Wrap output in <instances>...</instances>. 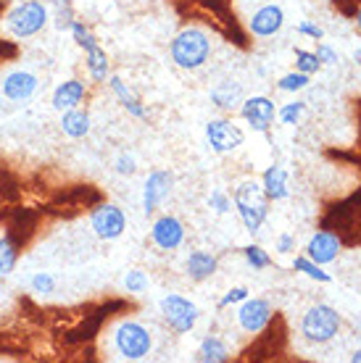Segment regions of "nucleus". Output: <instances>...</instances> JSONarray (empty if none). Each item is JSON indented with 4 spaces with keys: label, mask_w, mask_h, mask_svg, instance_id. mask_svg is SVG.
<instances>
[{
    "label": "nucleus",
    "mask_w": 361,
    "mask_h": 363,
    "mask_svg": "<svg viewBox=\"0 0 361 363\" xmlns=\"http://www.w3.org/2000/svg\"><path fill=\"white\" fill-rule=\"evenodd\" d=\"M111 350L119 361H145L153 350V335L135 318H124L111 327Z\"/></svg>",
    "instance_id": "1"
},
{
    "label": "nucleus",
    "mask_w": 361,
    "mask_h": 363,
    "mask_svg": "<svg viewBox=\"0 0 361 363\" xmlns=\"http://www.w3.org/2000/svg\"><path fill=\"white\" fill-rule=\"evenodd\" d=\"M169 55H172V61L180 69L195 72L200 66H206V61L211 58V40H208V35L203 29L188 27L172 40Z\"/></svg>",
    "instance_id": "2"
},
{
    "label": "nucleus",
    "mask_w": 361,
    "mask_h": 363,
    "mask_svg": "<svg viewBox=\"0 0 361 363\" xmlns=\"http://www.w3.org/2000/svg\"><path fill=\"white\" fill-rule=\"evenodd\" d=\"M235 208L240 213V221H243V227L256 235L259 229L264 227V221L269 216V198H266V192L259 182L253 179H245L240 182L235 187Z\"/></svg>",
    "instance_id": "3"
},
{
    "label": "nucleus",
    "mask_w": 361,
    "mask_h": 363,
    "mask_svg": "<svg viewBox=\"0 0 361 363\" xmlns=\"http://www.w3.org/2000/svg\"><path fill=\"white\" fill-rule=\"evenodd\" d=\"M48 21H50V9L43 0H24L6 13V29L16 40L40 35L48 27Z\"/></svg>",
    "instance_id": "4"
},
{
    "label": "nucleus",
    "mask_w": 361,
    "mask_h": 363,
    "mask_svg": "<svg viewBox=\"0 0 361 363\" xmlns=\"http://www.w3.org/2000/svg\"><path fill=\"white\" fill-rule=\"evenodd\" d=\"M340 332V313L333 306H314L301 318V335L314 345H325Z\"/></svg>",
    "instance_id": "5"
},
{
    "label": "nucleus",
    "mask_w": 361,
    "mask_h": 363,
    "mask_svg": "<svg viewBox=\"0 0 361 363\" xmlns=\"http://www.w3.org/2000/svg\"><path fill=\"white\" fill-rule=\"evenodd\" d=\"M158 311H161L163 324L172 329L174 335H188V332H193V327L198 324V318H200L198 306H195L193 300L182 298V295H174V292L166 295V298H161Z\"/></svg>",
    "instance_id": "6"
},
{
    "label": "nucleus",
    "mask_w": 361,
    "mask_h": 363,
    "mask_svg": "<svg viewBox=\"0 0 361 363\" xmlns=\"http://www.w3.org/2000/svg\"><path fill=\"white\" fill-rule=\"evenodd\" d=\"M90 229L95 232V237L106 240V242L119 240L126 229L124 211L119 208V206H114V203H100L98 208H92L90 213Z\"/></svg>",
    "instance_id": "7"
},
{
    "label": "nucleus",
    "mask_w": 361,
    "mask_h": 363,
    "mask_svg": "<svg viewBox=\"0 0 361 363\" xmlns=\"http://www.w3.org/2000/svg\"><path fill=\"white\" fill-rule=\"evenodd\" d=\"M206 140L211 150L214 153H232L237 147L245 143V135L243 129L232 124V121H227V118H214V121H208L206 124Z\"/></svg>",
    "instance_id": "8"
},
{
    "label": "nucleus",
    "mask_w": 361,
    "mask_h": 363,
    "mask_svg": "<svg viewBox=\"0 0 361 363\" xmlns=\"http://www.w3.org/2000/svg\"><path fill=\"white\" fill-rule=\"evenodd\" d=\"M40 87L37 74L27 72V69H14L0 79V95L11 103H27Z\"/></svg>",
    "instance_id": "9"
},
{
    "label": "nucleus",
    "mask_w": 361,
    "mask_h": 363,
    "mask_svg": "<svg viewBox=\"0 0 361 363\" xmlns=\"http://www.w3.org/2000/svg\"><path fill=\"white\" fill-rule=\"evenodd\" d=\"M271 321V303L264 298H245L237 308V324L248 335H259Z\"/></svg>",
    "instance_id": "10"
},
{
    "label": "nucleus",
    "mask_w": 361,
    "mask_h": 363,
    "mask_svg": "<svg viewBox=\"0 0 361 363\" xmlns=\"http://www.w3.org/2000/svg\"><path fill=\"white\" fill-rule=\"evenodd\" d=\"M174 187V177L172 172H163V169H156V172L148 174V179L143 184V211L145 216H153L158 206L169 198V192Z\"/></svg>",
    "instance_id": "11"
},
{
    "label": "nucleus",
    "mask_w": 361,
    "mask_h": 363,
    "mask_svg": "<svg viewBox=\"0 0 361 363\" xmlns=\"http://www.w3.org/2000/svg\"><path fill=\"white\" fill-rule=\"evenodd\" d=\"M240 113L243 118L251 124L253 132H269L271 124H274V116H277V108L266 95H253V98H245L243 106H240Z\"/></svg>",
    "instance_id": "12"
},
{
    "label": "nucleus",
    "mask_w": 361,
    "mask_h": 363,
    "mask_svg": "<svg viewBox=\"0 0 361 363\" xmlns=\"http://www.w3.org/2000/svg\"><path fill=\"white\" fill-rule=\"evenodd\" d=\"M151 240L158 250H177L185 242V224L177 216H158L151 227Z\"/></svg>",
    "instance_id": "13"
},
{
    "label": "nucleus",
    "mask_w": 361,
    "mask_h": 363,
    "mask_svg": "<svg viewBox=\"0 0 361 363\" xmlns=\"http://www.w3.org/2000/svg\"><path fill=\"white\" fill-rule=\"evenodd\" d=\"M282 27H285V11H282L280 6H274V3L262 6V9L251 16V21H248L251 35L262 37V40L264 37H274Z\"/></svg>",
    "instance_id": "14"
},
{
    "label": "nucleus",
    "mask_w": 361,
    "mask_h": 363,
    "mask_svg": "<svg viewBox=\"0 0 361 363\" xmlns=\"http://www.w3.org/2000/svg\"><path fill=\"white\" fill-rule=\"evenodd\" d=\"M85 98H87V84L82 82V79H66V82H61L53 90L50 106L58 113H63V111L80 108L82 103H85Z\"/></svg>",
    "instance_id": "15"
},
{
    "label": "nucleus",
    "mask_w": 361,
    "mask_h": 363,
    "mask_svg": "<svg viewBox=\"0 0 361 363\" xmlns=\"http://www.w3.org/2000/svg\"><path fill=\"white\" fill-rule=\"evenodd\" d=\"M338 253H340V240L335 235H330V232H316L306 245V255L319 266L333 264L335 258H338Z\"/></svg>",
    "instance_id": "16"
},
{
    "label": "nucleus",
    "mask_w": 361,
    "mask_h": 363,
    "mask_svg": "<svg viewBox=\"0 0 361 363\" xmlns=\"http://www.w3.org/2000/svg\"><path fill=\"white\" fill-rule=\"evenodd\" d=\"M219 269L217 255L206 253V250H193L185 261V274H188L193 281H206L211 279Z\"/></svg>",
    "instance_id": "17"
},
{
    "label": "nucleus",
    "mask_w": 361,
    "mask_h": 363,
    "mask_svg": "<svg viewBox=\"0 0 361 363\" xmlns=\"http://www.w3.org/2000/svg\"><path fill=\"white\" fill-rule=\"evenodd\" d=\"M92 129V118L87 111L80 108H72V111H63L61 113V132L66 137H72V140H82V137H87Z\"/></svg>",
    "instance_id": "18"
},
{
    "label": "nucleus",
    "mask_w": 361,
    "mask_h": 363,
    "mask_svg": "<svg viewBox=\"0 0 361 363\" xmlns=\"http://www.w3.org/2000/svg\"><path fill=\"white\" fill-rule=\"evenodd\" d=\"M85 69L90 74L92 82H109L111 77V61H109V53L103 50L100 45L90 48V50H85Z\"/></svg>",
    "instance_id": "19"
},
{
    "label": "nucleus",
    "mask_w": 361,
    "mask_h": 363,
    "mask_svg": "<svg viewBox=\"0 0 361 363\" xmlns=\"http://www.w3.org/2000/svg\"><path fill=\"white\" fill-rule=\"evenodd\" d=\"M109 87L111 92L119 98V103H122V108L129 113V116H135V118H145V108H143V103L135 98V92L126 87V82L122 79V77H117V74H111L109 77Z\"/></svg>",
    "instance_id": "20"
},
{
    "label": "nucleus",
    "mask_w": 361,
    "mask_h": 363,
    "mask_svg": "<svg viewBox=\"0 0 361 363\" xmlns=\"http://www.w3.org/2000/svg\"><path fill=\"white\" fill-rule=\"evenodd\" d=\"M262 187L266 192V198L269 200H285L288 198V174L282 166H269L262 177Z\"/></svg>",
    "instance_id": "21"
},
{
    "label": "nucleus",
    "mask_w": 361,
    "mask_h": 363,
    "mask_svg": "<svg viewBox=\"0 0 361 363\" xmlns=\"http://www.w3.org/2000/svg\"><path fill=\"white\" fill-rule=\"evenodd\" d=\"M211 100H214V106H219V108H225V111H232L237 108L240 103H243V87L237 82H222L219 87H214L211 90Z\"/></svg>",
    "instance_id": "22"
},
{
    "label": "nucleus",
    "mask_w": 361,
    "mask_h": 363,
    "mask_svg": "<svg viewBox=\"0 0 361 363\" xmlns=\"http://www.w3.org/2000/svg\"><path fill=\"white\" fill-rule=\"evenodd\" d=\"M198 361H203V363H227V361H230V347L225 345V340L208 335L198 347Z\"/></svg>",
    "instance_id": "23"
},
{
    "label": "nucleus",
    "mask_w": 361,
    "mask_h": 363,
    "mask_svg": "<svg viewBox=\"0 0 361 363\" xmlns=\"http://www.w3.org/2000/svg\"><path fill=\"white\" fill-rule=\"evenodd\" d=\"M18 264V245L11 237H0V279L14 274Z\"/></svg>",
    "instance_id": "24"
},
{
    "label": "nucleus",
    "mask_w": 361,
    "mask_h": 363,
    "mask_svg": "<svg viewBox=\"0 0 361 363\" xmlns=\"http://www.w3.org/2000/svg\"><path fill=\"white\" fill-rule=\"evenodd\" d=\"M50 6H53V24L58 32H63V29L72 27V21L77 18V13H74V6L72 0H50Z\"/></svg>",
    "instance_id": "25"
},
{
    "label": "nucleus",
    "mask_w": 361,
    "mask_h": 363,
    "mask_svg": "<svg viewBox=\"0 0 361 363\" xmlns=\"http://www.w3.org/2000/svg\"><path fill=\"white\" fill-rule=\"evenodd\" d=\"M293 269H296V272H301V274H306L308 279L330 281V274L322 272V269H319V264H314V261H311L308 255H298V258L293 261Z\"/></svg>",
    "instance_id": "26"
},
{
    "label": "nucleus",
    "mask_w": 361,
    "mask_h": 363,
    "mask_svg": "<svg viewBox=\"0 0 361 363\" xmlns=\"http://www.w3.org/2000/svg\"><path fill=\"white\" fill-rule=\"evenodd\" d=\"M69 32H72L77 48H82V50H90V48L98 45V40H95V35L90 32V27H85L80 18H74L72 27H69Z\"/></svg>",
    "instance_id": "27"
},
{
    "label": "nucleus",
    "mask_w": 361,
    "mask_h": 363,
    "mask_svg": "<svg viewBox=\"0 0 361 363\" xmlns=\"http://www.w3.org/2000/svg\"><path fill=\"white\" fill-rule=\"evenodd\" d=\"M243 255H245V261H248V266H251L253 272H262V269H269V266H271L269 253H266L262 245L243 247Z\"/></svg>",
    "instance_id": "28"
},
{
    "label": "nucleus",
    "mask_w": 361,
    "mask_h": 363,
    "mask_svg": "<svg viewBox=\"0 0 361 363\" xmlns=\"http://www.w3.org/2000/svg\"><path fill=\"white\" fill-rule=\"evenodd\" d=\"M322 69V61H319V55L316 53H308L303 48H296V72H303V74H316Z\"/></svg>",
    "instance_id": "29"
},
{
    "label": "nucleus",
    "mask_w": 361,
    "mask_h": 363,
    "mask_svg": "<svg viewBox=\"0 0 361 363\" xmlns=\"http://www.w3.org/2000/svg\"><path fill=\"white\" fill-rule=\"evenodd\" d=\"M308 74H303V72H290V74H285L280 82H277V87H280L282 92H301V90H306L308 87Z\"/></svg>",
    "instance_id": "30"
},
{
    "label": "nucleus",
    "mask_w": 361,
    "mask_h": 363,
    "mask_svg": "<svg viewBox=\"0 0 361 363\" xmlns=\"http://www.w3.org/2000/svg\"><path fill=\"white\" fill-rule=\"evenodd\" d=\"M29 290L35 292V295H50V292H55L53 274H48V272L32 274V277H29Z\"/></svg>",
    "instance_id": "31"
},
{
    "label": "nucleus",
    "mask_w": 361,
    "mask_h": 363,
    "mask_svg": "<svg viewBox=\"0 0 361 363\" xmlns=\"http://www.w3.org/2000/svg\"><path fill=\"white\" fill-rule=\"evenodd\" d=\"M148 277H145V272H140V269H129V272L124 274V290L132 292V295H140V292L148 290Z\"/></svg>",
    "instance_id": "32"
},
{
    "label": "nucleus",
    "mask_w": 361,
    "mask_h": 363,
    "mask_svg": "<svg viewBox=\"0 0 361 363\" xmlns=\"http://www.w3.org/2000/svg\"><path fill=\"white\" fill-rule=\"evenodd\" d=\"M301 113H303V103H301V100H296V103H288V106H282V108L277 111L280 121H282V124H288V127H293V124L298 121Z\"/></svg>",
    "instance_id": "33"
},
{
    "label": "nucleus",
    "mask_w": 361,
    "mask_h": 363,
    "mask_svg": "<svg viewBox=\"0 0 361 363\" xmlns=\"http://www.w3.org/2000/svg\"><path fill=\"white\" fill-rule=\"evenodd\" d=\"M114 169H117V174H122V177H132V174L137 172L135 155H129V153L117 155V161H114Z\"/></svg>",
    "instance_id": "34"
},
{
    "label": "nucleus",
    "mask_w": 361,
    "mask_h": 363,
    "mask_svg": "<svg viewBox=\"0 0 361 363\" xmlns=\"http://www.w3.org/2000/svg\"><path fill=\"white\" fill-rule=\"evenodd\" d=\"M208 206L217 211V213H227V211L232 208V200H230V195L222 190H214L211 195H208Z\"/></svg>",
    "instance_id": "35"
},
{
    "label": "nucleus",
    "mask_w": 361,
    "mask_h": 363,
    "mask_svg": "<svg viewBox=\"0 0 361 363\" xmlns=\"http://www.w3.org/2000/svg\"><path fill=\"white\" fill-rule=\"evenodd\" d=\"M248 298V290L245 287H232V290L227 292L225 298L219 300V308H227V306H235V303H243Z\"/></svg>",
    "instance_id": "36"
},
{
    "label": "nucleus",
    "mask_w": 361,
    "mask_h": 363,
    "mask_svg": "<svg viewBox=\"0 0 361 363\" xmlns=\"http://www.w3.org/2000/svg\"><path fill=\"white\" fill-rule=\"evenodd\" d=\"M316 55H319L322 64H338V53L330 45H319L316 48Z\"/></svg>",
    "instance_id": "37"
},
{
    "label": "nucleus",
    "mask_w": 361,
    "mask_h": 363,
    "mask_svg": "<svg viewBox=\"0 0 361 363\" xmlns=\"http://www.w3.org/2000/svg\"><path fill=\"white\" fill-rule=\"evenodd\" d=\"M293 250H296V240L290 235H280V240H277V253L288 255V253H293Z\"/></svg>",
    "instance_id": "38"
},
{
    "label": "nucleus",
    "mask_w": 361,
    "mask_h": 363,
    "mask_svg": "<svg viewBox=\"0 0 361 363\" xmlns=\"http://www.w3.org/2000/svg\"><path fill=\"white\" fill-rule=\"evenodd\" d=\"M298 32H301V35L314 37V40H322V37H325V32H322V29L314 27V24H308V21H303V24H298Z\"/></svg>",
    "instance_id": "39"
},
{
    "label": "nucleus",
    "mask_w": 361,
    "mask_h": 363,
    "mask_svg": "<svg viewBox=\"0 0 361 363\" xmlns=\"http://www.w3.org/2000/svg\"><path fill=\"white\" fill-rule=\"evenodd\" d=\"M351 361H353V363H361V350H356V353L351 355Z\"/></svg>",
    "instance_id": "40"
},
{
    "label": "nucleus",
    "mask_w": 361,
    "mask_h": 363,
    "mask_svg": "<svg viewBox=\"0 0 361 363\" xmlns=\"http://www.w3.org/2000/svg\"><path fill=\"white\" fill-rule=\"evenodd\" d=\"M353 58H356V64L361 66V50H356V53H353Z\"/></svg>",
    "instance_id": "41"
},
{
    "label": "nucleus",
    "mask_w": 361,
    "mask_h": 363,
    "mask_svg": "<svg viewBox=\"0 0 361 363\" xmlns=\"http://www.w3.org/2000/svg\"><path fill=\"white\" fill-rule=\"evenodd\" d=\"M356 24H359V29H361V11H359V18H356Z\"/></svg>",
    "instance_id": "42"
}]
</instances>
